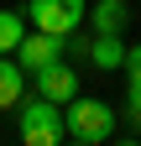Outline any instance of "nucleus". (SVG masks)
<instances>
[{
  "label": "nucleus",
  "instance_id": "obj_2",
  "mask_svg": "<svg viewBox=\"0 0 141 146\" xmlns=\"http://www.w3.org/2000/svg\"><path fill=\"white\" fill-rule=\"evenodd\" d=\"M16 136H21L26 146H58V141H68V131H63V104H52V99H42V94H21V104H16Z\"/></svg>",
  "mask_w": 141,
  "mask_h": 146
},
{
  "label": "nucleus",
  "instance_id": "obj_3",
  "mask_svg": "<svg viewBox=\"0 0 141 146\" xmlns=\"http://www.w3.org/2000/svg\"><path fill=\"white\" fill-rule=\"evenodd\" d=\"M84 16H89V0H26V26L52 36H73Z\"/></svg>",
  "mask_w": 141,
  "mask_h": 146
},
{
  "label": "nucleus",
  "instance_id": "obj_7",
  "mask_svg": "<svg viewBox=\"0 0 141 146\" xmlns=\"http://www.w3.org/2000/svg\"><path fill=\"white\" fill-rule=\"evenodd\" d=\"M84 52H89L94 68H120V63H126V42H120V31H99Z\"/></svg>",
  "mask_w": 141,
  "mask_h": 146
},
{
  "label": "nucleus",
  "instance_id": "obj_12",
  "mask_svg": "<svg viewBox=\"0 0 141 146\" xmlns=\"http://www.w3.org/2000/svg\"><path fill=\"white\" fill-rule=\"evenodd\" d=\"M136 136H141V125H136Z\"/></svg>",
  "mask_w": 141,
  "mask_h": 146
},
{
  "label": "nucleus",
  "instance_id": "obj_8",
  "mask_svg": "<svg viewBox=\"0 0 141 146\" xmlns=\"http://www.w3.org/2000/svg\"><path fill=\"white\" fill-rule=\"evenodd\" d=\"M126 16H131L126 0H94V31H120Z\"/></svg>",
  "mask_w": 141,
  "mask_h": 146
},
{
  "label": "nucleus",
  "instance_id": "obj_10",
  "mask_svg": "<svg viewBox=\"0 0 141 146\" xmlns=\"http://www.w3.org/2000/svg\"><path fill=\"white\" fill-rule=\"evenodd\" d=\"M120 68L131 73V84H141V42H136V47H126V63H120Z\"/></svg>",
  "mask_w": 141,
  "mask_h": 146
},
{
  "label": "nucleus",
  "instance_id": "obj_4",
  "mask_svg": "<svg viewBox=\"0 0 141 146\" xmlns=\"http://www.w3.org/2000/svg\"><path fill=\"white\" fill-rule=\"evenodd\" d=\"M63 47H68V36H52V31H37V26H31L21 42H16L11 58L21 63L26 73H37V68H47V63H58V58H63Z\"/></svg>",
  "mask_w": 141,
  "mask_h": 146
},
{
  "label": "nucleus",
  "instance_id": "obj_6",
  "mask_svg": "<svg viewBox=\"0 0 141 146\" xmlns=\"http://www.w3.org/2000/svg\"><path fill=\"white\" fill-rule=\"evenodd\" d=\"M21 94H26V68L11 52H0V110H16Z\"/></svg>",
  "mask_w": 141,
  "mask_h": 146
},
{
  "label": "nucleus",
  "instance_id": "obj_5",
  "mask_svg": "<svg viewBox=\"0 0 141 146\" xmlns=\"http://www.w3.org/2000/svg\"><path fill=\"white\" fill-rule=\"evenodd\" d=\"M31 78H37V94L52 99V104H68V99L78 94V68H68L63 58H58V63H47V68H37Z\"/></svg>",
  "mask_w": 141,
  "mask_h": 146
},
{
  "label": "nucleus",
  "instance_id": "obj_9",
  "mask_svg": "<svg viewBox=\"0 0 141 146\" xmlns=\"http://www.w3.org/2000/svg\"><path fill=\"white\" fill-rule=\"evenodd\" d=\"M21 36H26V11H0V52H16Z\"/></svg>",
  "mask_w": 141,
  "mask_h": 146
},
{
  "label": "nucleus",
  "instance_id": "obj_11",
  "mask_svg": "<svg viewBox=\"0 0 141 146\" xmlns=\"http://www.w3.org/2000/svg\"><path fill=\"white\" fill-rule=\"evenodd\" d=\"M126 115L141 125V84H131V94H126Z\"/></svg>",
  "mask_w": 141,
  "mask_h": 146
},
{
  "label": "nucleus",
  "instance_id": "obj_1",
  "mask_svg": "<svg viewBox=\"0 0 141 146\" xmlns=\"http://www.w3.org/2000/svg\"><path fill=\"white\" fill-rule=\"evenodd\" d=\"M63 131L73 146H99V141H110L115 136V110L104 104V99H84L73 94L63 104Z\"/></svg>",
  "mask_w": 141,
  "mask_h": 146
}]
</instances>
